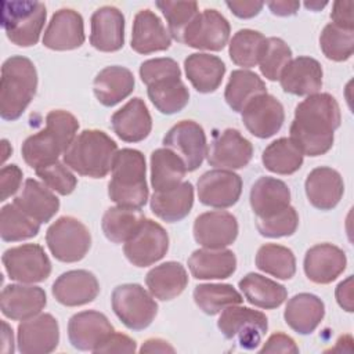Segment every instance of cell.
Returning a JSON list of instances; mask_svg holds the SVG:
<instances>
[{"label": "cell", "mask_w": 354, "mask_h": 354, "mask_svg": "<svg viewBox=\"0 0 354 354\" xmlns=\"http://www.w3.org/2000/svg\"><path fill=\"white\" fill-rule=\"evenodd\" d=\"M12 203L40 224L50 221L59 209V199L55 194L47 185L33 178L25 181Z\"/></svg>", "instance_id": "obj_29"}, {"label": "cell", "mask_w": 354, "mask_h": 354, "mask_svg": "<svg viewBox=\"0 0 354 354\" xmlns=\"http://www.w3.org/2000/svg\"><path fill=\"white\" fill-rule=\"evenodd\" d=\"M149 293L159 300H171L180 296L188 285V274L177 261H166L151 268L145 277Z\"/></svg>", "instance_id": "obj_36"}, {"label": "cell", "mask_w": 354, "mask_h": 354, "mask_svg": "<svg viewBox=\"0 0 354 354\" xmlns=\"http://www.w3.org/2000/svg\"><path fill=\"white\" fill-rule=\"evenodd\" d=\"M187 79L199 93H213L221 84L225 73L224 62L207 53H194L184 59Z\"/></svg>", "instance_id": "obj_34"}, {"label": "cell", "mask_w": 354, "mask_h": 354, "mask_svg": "<svg viewBox=\"0 0 354 354\" xmlns=\"http://www.w3.org/2000/svg\"><path fill=\"white\" fill-rule=\"evenodd\" d=\"M112 332L109 319L94 310L77 313L68 322L69 343L82 351H94Z\"/></svg>", "instance_id": "obj_21"}, {"label": "cell", "mask_w": 354, "mask_h": 354, "mask_svg": "<svg viewBox=\"0 0 354 354\" xmlns=\"http://www.w3.org/2000/svg\"><path fill=\"white\" fill-rule=\"evenodd\" d=\"M191 275L196 279H225L236 270V257L228 249H198L188 259Z\"/></svg>", "instance_id": "obj_32"}, {"label": "cell", "mask_w": 354, "mask_h": 354, "mask_svg": "<svg viewBox=\"0 0 354 354\" xmlns=\"http://www.w3.org/2000/svg\"><path fill=\"white\" fill-rule=\"evenodd\" d=\"M1 351L4 354H12L14 351L12 329L6 321H1Z\"/></svg>", "instance_id": "obj_61"}, {"label": "cell", "mask_w": 354, "mask_h": 354, "mask_svg": "<svg viewBox=\"0 0 354 354\" xmlns=\"http://www.w3.org/2000/svg\"><path fill=\"white\" fill-rule=\"evenodd\" d=\"M46 6L39 1H1V26L8 40L19 47H30L39 41L46 22Z\"/></svg>", "instance_id": "obj_6"}, {"label": "cell", "mask_w": 354, "mask_h": 354, "mask_svg": "<svg viewBox=\"0 0 354 354\" xmlns=\"http://www.w3.org/2000/svg\"><path fill=\"white\" fill-rule=\"evenodd\" d=\"M230 22L217 10L206 8L191 21L183 33L181 43L209 51H220L230 39Z\"/></svg>", "instance_id": "obj_12"}, {"label": "cell", "mask_w": 354, "mask_h": 354, "mask_svg": "<svg viewBox=\"0 0 354 354\" xmlns=\"http://www.w3.org/2000/svg\"><path fill=\"white\" fill-rule=\"evenodd\" d=\"M340 108L335 97L328 93L311 94L297 104L289 138L303 155H324L333 145L335 130L340 126Z\"/></svg>", "instance_id": "obj_1"}, {"label": "cell", "mask_w": 354, "mask_h": 354, "mask_svg": "<svg viewBox=\"0 0 354 354\" xmlns=\"http://www.w3.org/2000/svg\"><path fill=\"white\" fill-rule=\"evenodd\" d=\"M266 37L253 29H241L230 40L228 54L231 61L242 68H253L259 64Z\"/></svg>", "instance_id": "obj_46"}, {"label": "cell", "mask_w": 354, "mask_h": 354, "mask_svg": "<svg viewBox=\"0 0 354 354\" xmlns=\"http://www.w3.org/2000/svg\"><path fill=\"white\" fill-rule=\"evenodd\" d=\"M217 326L225 339L235 340L245 350H254L268 329V319L259 310L236 304L221 311Z\"/></svg>", "instance_id": "obj_9"}, {"label": "cell", "mask_w": 354, "mask_h": 354, "mask_svg": "<svg viewBox=\"0 0 354 354\" xmlns=\"http://www.w3.org/2000/svg\"><path fill=\"white\" fill-rule=\"evenodd\" d=\"M336 300L347 313H353V277H347L336 286Z\"/></svg>", "instance_id": "obj_58"}, {"label": "cell", "mask_w": 354, "mask_h": 354, "mask_svg": "<svg viewBox=\"0 0 354 354\" xmlns=\"http://www.w3.org/2000/svg\"><path fill=\"white\" fill-rule=\"evenodd\" d=\"M347 266L346 253L332 243H318L310 248L304 256V272L314 283H330Z\"/></svg>", "instance_id": "obj_24"}, {"label": "cell", "mask_w": 354, "mask_h": 354, "mask_svg": "<svg viewBox=\"0 0 354 354\" xmlns=\"http://www.w3.org/2000/svg\"><path fill=\"white\" fill-rule=\"evenodd\" d=\"M303 152L288 137L278 138L268 144L261 155L264 167L277 174H293L303 165Z\"/></svg>", "instance_id": "obj_41"}, {"label": "cell", "mask_w": 354, "mask_h": 354, "mask_svg": "<svg viewBox=\"0 0 354 354\" xmlns=\"http://www.w3.org/2000/svg\"><path fill=\"white\" fill-rule=\"evenodd\" d=\"M207 162L216 169L235 170L245 167L252 156V142L236 129H225L213 136L207 149Z\"/></svg>", "instance_id": "obj_16"}, {"label": "cell", "mask_w": 354, "mask_h": 354, "mask_svg": "<svg viewBox=\"0 0 354 354\" xmlns=\"http://www.w3.org/2000/svg\"><path fill=\"white\" fill-rule=\"evenodd\" d=\"M196 189L201 203L227 209L238 202L242 194V178L232 170L213 169L199 177Z\"/></svg>", "instance_id": "obj_14"}, {"label": "cell", "mask_w": 354, "mask_h": 354, "mask_svg": "<svg viewBox=\"0 0 354 354\" xmlns=\"http://www.w3.org/2000/svg\"><path fill=\"white\" fill-rule=\"evenodd\" d=\"M194 205V187L189 181H183L177 187L153 192L151 196L152 213L167 223H176L188 216Z\"/></svg>", "instance_id": "obj_35"}, {"label": "cell", "mask_w": 354, "mask_h": 354, "mask_svg": "<svg viewBox=\"0 0 354 354\" xmlns=\"http://www.w3.org/2000/svg\"><path fill=\"white\" fill-rule=\"evenodd\" d=\"M225 4L234 15L243 19L256 17L264 6V3L261 1H227Z\"/></svg>", "instance_id": "obj_57"}, {"label": "cell", "mask_w": 354, "mask_h": 354, "mask_svg": "<svg viewBox=\"0 0 354 354\" xmlns=\"http://www.w3.org/2000/svg\"><path fill=\"white\" fill-rule=\"evenodd\" d=\"M241 113L248 131L259 138L272 137L281 130L285 120L282 104L267 93L249 101Z\"/></svg>", "instance_id": "obj_17"}, {"label": "cell", "mask_w": 354, "mask_h": 354, "mask_svg": "<svg viewBox=\"0 0 354 354\" xmlns=\"http://www.w3.org/2000/svg\"><path fill=\"white\" fill-rule=\"evenodd\" d=\"M77 119L62 109L50 111L46 116V127L29 136L21 148L22 158L28 166L37 167L57 162L76 137Z\"/></svg>", "instance_id": "obj_2"}, {"label": "cell", "mask_w": 354, "mask_h": 354, "mask_svg": "<svg viewBox=\"0 0 354 354\" xmlns=\"http://www.w3.org/2000/svg\"><path fill=\"white\" fill-rule=\"evenodd\" d=\"M185 173V163L171 149L158 148L151 153V184L153 192L177 187L183 183Z\"/></svg>", "instance_id": "obj_38"}, {"label": "cell", "mask_w": 354, "mask_h": 354, "mask_svg": "<svg viewBox=\"0 0 354 354\" xmlns=\"http://www.w3.org/2000/svg\"><path fill=\"white\" fill-rule=\"evenodd\" d=\"M40 230V223L24 213L17 205L10 203L0 212V235L4 242H18L33 238Z\"/></svg>", "instance_id": "obj_45"}, {"label": "cell", "mask_w": 354, "mask_h": 354, "mask_svg": "<svg viewBox=\"0 0 354 354\" xmlns=\"http://www.w3.org/2000/svg\"><path fill=\"white\" fill-rule=\"evenodd\" d=\"M147 93L153 106L165 115H173L184 109L189 101V93L181 77L173 76L147 86Z\"/></svg>", "instance_id": "obj_39"}, {"label": "cell", "mask_w": 354, "mask_h": 354, "mask_svg": "<svg viewBox=\"0 0 354 354\" xmlns=\"http://www.w3.org/2000/svg\"><path fill=\"white\" fill-rule=\"evenodd\" d=\"M1 149H3V152H1V155H3L1 156V162H4L11 155V151H12L7 140H1Z\"/></svg>", "instance_id": "obj_62"}, {"label": "cell", "mask_w": 354, "mask_h": 354, "mask_svg": "<svg viewBox=\"0 0 354 354\" xmlns=\"http://www.w3.org/2000/svg\"><path fill=\"white\" fill-rule=\"evenodd\" d=\"M173 76L181 77V71L178 64L171 58H152L140 65V77L147 86Z\"/></svg>", "instance_id": "obj_52"}, {"label": "cell", "mask_w": 354, "mask_h": 354, "mask_svg": "<svg viewBox=\"0 0 354 354\" xmlns=\"http://www.w3.org/2000/svg\"><path fill=\"white\" fill-rule=\"evenodd\" d=\"M174 347L163 339L153 337L142 343L140 353H174Z\"/></svg>", "instance_id": "obj_60"}, {"label": "cell", "mask_w": 354, "mask_h": 354, "mask_svg": "<svg viewBox=\"0 0 354 354\" xmlns=\"http://www.w3.org/2000/svg\"><path fill=\"white\" fill-rule=\"evenodd\" d=\"M194 301L205 314L216 315L227 307L239 306L243 297L230 283H202L194 289Z\"/></svg>", "instance_id": "obj_42"}, {"label": "cell", "mask_w": 354, "mask_h": 354, "mask_svg": "<svg viewBox=\"0 0 354 354\" xmlns=\"http://www.w3.org/2000/svg\"><path fill=\"white\" fill-rule=\"evenodd\" d=\"M84 43L83 17L72 8L55 11L44 30L43 44L50 50L65 51Z\"/></svg>", "instance_id": "obj_20"}, {"label": "cell", "mask_w": 354, "mask_h": 354, "mask_svg": "<svg viewBox=\"0 0 354 354\" xmlns=\"http://www.w3.org/2000/svg\"><path fill=\"white\" fill-rule=\"evenodd\" d=\"M256 225L259 232L267 238L290 236L297 230L299 216L296 209L289 205L271 216L256 218Z\"/></svg>", "instance_id": "obj_50"}, {"label": "cell", "mask_w": 354, "mask_h": 354, "mask_svg": "<svg viewBox=\"0 0 354 354\" xmlns=\"http://www.w3.org/2000/svg\"><path fill=\"white\" fill-rule=\"evenodd\" d=\"M267 6L274 15L288 17V15H293L297 12L300 3L293 1V0H274V1H268Z\"/></svg>", "instance_id": "obj_59"}, {"label": "cell", "mask_w": 354, "mask_h": 354, "mask_svg": "<svg viewBox=\"0 0 354 354\" xmlns=\"http://www.w3.org/2000/svg\"><path fill=\"white\" fill-rule=\"evenodd\" d=\"M304 189L308 202L314 207L319 210H330L340 202L344 192V183L337 170L321 166L308 173Z\"/></svg>", "instance_id": "obj_27"}, {"label": "cell", "mask_w": 354, "mask_h": 354, "mask_svg": "<svg viewBox=\"0 0 354 354\" xmlns=\"http://www.w3.org/2000/svg\"><path fill=\"white\" fill-rule=\"evenodd\" d=\"M326 4H328L326 1H324V3H321V1H310V3H308V1H306V3H304V6H306L307 8L314 10V11H318V10L324 8Z\"/></svg>", "instance_id": "obj_63"}, {"label": "cell", "mask_w": 354, "mask_h": 354, "mask_svg": "<svg viewBox=\"0 0 354 354\" xmlns=\"http://www.w3.org/2000/svg\"><path fill=\"white\" fill-rule=\"evenodd\" d=\"M292 59L290 47L279 37H267L259 59V68L261 75L271 80H279L283 68Z\"/></svg>", "instance_id": "obj_48"}, {"label": "cell", "mask_w": 354, "mask_h": 354, "mask_svg": "<svg viewBox=\"0 0 354 354\" xmlns=\"http://www.w3.org/2000/svg\"><path fill=\"white\" fill-rule=\"evenodd\" d=\"M171 44L169 29L151 10L136 14L131 32V48L138 54H151L167 50Z\"/></svg>", "instance_id": "obj_28"}, {"label": "cell", "mask_w": 354, "mask_h": 354, "mask_svg": "<svg viewBox=\"0 0 354 354\" xmlns=\"http://www.w3.org/2000/svg\"><path fill=\"white\" fill-rule=\"evenodd\" d=\"M319 47L328 59L347 61L354 51V29H344L335 24H328L319 36Z\"/></svg>", "instance_id": "obj_47"}, {"label": "cell", "mask_w": 354, "mask_h": 354, "mask_svg": "<svg viewBox=\"0 0 354 354\" xmlns=\"http://www.w3.org/2000/svg\"><path fill=\"white\" fill-rule=\"evenodd\" d=\"M90 44L104 53H113L124 44V17L113 6H104L91 15Z\"/></svg>", "instance_id": "obj_23"}, {"label": "cell", "mask_w": 354, "mask_h": 354, "mask_svg": "<svg viewBox=\"0 0 354 354\" xmlns=\"http://www.w3.org/2000/svg\"><path fill=\"white\" fill-rule=\"evenodd\" d=\"M322 66L311 57H297L283 68L279 83L285 93L293 95H311L322 87Z\"/></svg>", "instance_id": "obj_25"}, {"label": "cell", "mask_w": 354, "mask_h": 354, "mask_svg": "<svg viewBox=\"0 0 354 354\" xmlns=\"http://www.w3.org/2000/svg\"><path fill=\"white\" fill-rule=\"evenodd\" d=\"M47 304L46 292L40 286L11 283L3 288L0 310L12 321H25L41 313Z\"/></svg>", "instance_id": "obj_19"}, {"label": "cell", "mask_w": 354, "mask_h": 354, "mask_svg": "<svg viewBox=\"0 0 354 354\" xmlns=\"http://www.w3.org/2000/svg\"><path fill=\"white\" fill-rule=\"evenodd\" d=\"M238 285L245 299L259 308H277L288 297V292L283 285L256 272L246 274Z\"/></svg>", "instance_id": "obj_37"}, {"label": "cell", "mask_w": 354, "mask_h": 354, "mask_svg": "<svg viewBox=\"0 0 354 354\" xmlns=\"http://www.w3.org/2000/svg\"><path fill=\"white\" fill-rule=\"evenodd\" d=\"M58 343L59 326L51 314H37L18 325L17 344L22 354H48L57 348Z\"/></svg>", "instance_id": "obj_15"}, {"label": "cell", "mask_w": 354, "mask_h": 354, "mask_svg": "<svg viewBox=\"0 0 354 354\" xmlns=\"http://www.w3.org/2000/svg\"><path fill=\"white\" fill-rule=\"evenodd\" d=\"M259 353L264 354V353H292V354H296L299 353V347L296 346L295 340L282 333V332H277V333H272L267 340L266 343L263 344V347L259 350Z\"/></svg>", "instance_id": "obj_55"}, {"label": "cell", "mask_w": 354, "mask_h": 354, "mask_svg": "<svg viewBox=\"0 0 354 354\" xmlns=\"http://www.w3.org/2000/svg\"><path fill=\"white\" fill-rule=\"evenodd\" d=\"M112 130L126 142H140L152 129V118L145 102L140 97L131 98L111 118Z\"/></svg>", "instance_id": "obj_26"}, {"label": "cell", "mask_w": 354, "mask_h": 354, "mask_svg": "<svg viewBox=\"0 0 354 354\" xmlns=\"http://www.w3.org/2000/svg\"><path fill=\"white\" fill-rule=\"evenodd\" d=\"M112 178L108 184V195L118 206L129 209H141L148 201V185L145 180V158L131 148L118 151Z\"/></svg>", "instance_id": "obj_4"}, {"label": "cell", "mask_w": 354, "mask_h": 354, "mask_svg": "<svg viewBox=\"0 0 354 354\" xmlns=\"http://www.w3.org/2000/svg\"><path fill=\"white\" fill-rule=\"evenodd\" d=\"M169 249V235L156 221L144 218L137 231L124 242L126 259L136 267H148L165 257Z\"/></svg>", "instance_id": "obj_11"}, {"label": "cell", "mask_w": 354, "mask_h": 354, "mask_svg": "<svg viewBox=\"0 0 354 354\" xmlns=\"http://www.w3.org/2000/svg\"><path fill=\"white\" fill-rule=\"evenodd\" d=\"M46 242L57 260L62 263H75L87 254L91 246V235L88 228L80 220L71 216H62L48 227Z\"/></svg>", "instance_id": "obj_8"}, {"label": "cell", "mask_w": 354, "mask_h": 354, "mask_svg": "<svg viewBox=\"0 0 354 354\" xmlns=\"http://www.w3.org/2000/svg\"><path fill=\"white\" fill-rule=\"evenodd\" d=\"M353 7H354L353 1H335L330 12L332 24L344 29H354Z\"/></svg>", "instance_id": "obj_56"}, {"label": "cell", "mask_w": 354, "mask_h": 354, "mask_svg": "<svg viewBox=\"0 0 354 354\" xmlns=\"http://www.w3.org/2000/svg\"><path fill=\"white\" fill-rule=\"evenodd\" d=\"M325 315L324 301L313 293H299L289 299L283 318L288 326L299 335H310Z\"/></svg>", "instance_id": "obj_30"}, {"label": "cell", "mask_w": 354, "mask_h": 354, "mask_svg": "<svg viewBox=\"0 0 354 354\" xmlns=\"http://www.w3.org/2000/svg\"><path fill=\"white\" fill-rule=\"evenodd\" d=\"M37 88L35 64L22 55L7 58L1 66L0 116L17 120L33 100Z\"/></svg>", "instance_id": "obj_5"}, {"label": "cell", "mask_w": 354, "mask_h": 354, "mask_svg": "<svg viewBox=\"0 0 354 354\" xmlns=\"http://www.w3.org/2000/svg\"><path fill=\"white\" fill-rule=\"evenodd\" d=\"M3 264L8 277L21 283L41 282L51 274V261L37 243L7 249L3 253Z\"/></svg>", "instance_id": "obj_10"}, {"label": "cell", "mask_w": 354, "mask_h": 354, "mask_svg": "<svg viewBox=\"0 0 354 354\" xmlns=\"http://www.w3.org/2000/svg\"><path fill=\"white\" fill-rule=\"evenodd\" d=\"M51 292L59 304L77 307L91 303L98 296L100 283L87 270H71L54 281Z\"/></svg>", "instance_id": "obj_22"}, {"label": "cell", "mask_w": 354, "mask_h": 354, "mask_svg": "<svg viewBox=\"0 0 354 354\" xmlns=\"http://www.w3.org/2000/svg\"><path fill=\"white\" fill-rule=\"evenodd\" d=\"M136 342L127 335L112 332L93 353H134Z\"/></svg>", "instance_id": "obj_54"}, {"label": "cell", "mask_w": 354, "mask_h": 354, "mask_svg": "<svg viewBox=\"0 0 354 354\" xmlns=\"http://www.w3.org/2000/svg\"><path fill=\"white\" fill-rule=\"evenodd\" d=\"M238 236V221L234 214L223 210L199 214L194 223L195 241L207 249H224Z\"/></svg>", "instance_id": "obj_18"}, {"label": "cell", "mask_w": 354, "mask_h": 354, "mask_svg": "<svg viewBox=\"0 0 354 354\" xmlns=\"http://www.w3.org/2000/svg\"><path fill=\"white\" fill-rule=\"evenodd\" d=\"M118 144L102 130L88 129L79 133L64 153V163L80 176L105 177L113 166Z\"/></svg>", "instance_id": "obj_3"}, {"label": "cell", "mask_w": 354, "mask_h": 354, "mask_svg": "<svg viewBox=\"0 0 354 354\" xmlns=\"http://www.w3.org/2000/svg\"><path fill=\"white\" fill-rule=\"evenodd\" d=\"M112 310L123 325L131 330L148 328L158 314V304L141 285L123 283L113 289Z\"/></svg>", "instance_id": "obj_7"}, {"label": "cell", "mask_w": 354, "mask_h": 354, "mask_svg": "<svg viewBox=\"0 0 354 354\" xmlns=\"http://www.w3.org/2000/svg\"><path fill=\"white\" fill-rule=\"evenodd\" d=\"M156 7L162 11L167 21L170 36L181 41L183 33L191 21L198 15V3L196 1H156Z\"/></svg>", "instance_id": "obj_49"}, {"label": "cell", "mask_w": 354, "mask_h": 354, "mask_svg": "<svg viewBox=\"0 0 354 354\" xmlns=\"http://www.w3.org/2000/svg\"><path fill=\"white\" fill-rule=\"evenodd\" d=\"M145 217L140 209H129L122 206L109 207L101 221V228L106 239L113 243H124L133 236Z\"/></svg>", "instance_id": "obj_43"}, {"label": "cell", "mask_w": 354, "mask_h": 354, "mask_svg": "<svg viewBox=\"0 0 354 354\" xmlns=\"http://www.w3.org/2000/svg\"><path fill=\"white\" fill-rule=\"evenodd\" d=\"M256 267L278 279H290L296 272V259L289 248L266 243L257 250Z\"/></svg>", "instance_id": "obj_44"}, {"label": "cell", "mask_w": 354, "mask_h": 354, "mask_svg": "<svg viewBox=\"0 0 354 354\" xmlns=\"http://www.w3.org/2000/svg\"><path fill=\"white\" fill-rule=\"evenodd\" d=\"M264 93H267L266 83L257 73L246 69H236L231 72L225 86L224 98L231 109L242 112L249 101Z\"/></svg>", "instance_id": "obj_40"}, {"label": "cell", "mask_w": 354, "mask_h": 354, "mask_svg": "<svg viewBox=\"0 0 354 354\" xmlns=\"http://www.w3.org/2000/svg\"><path fill=\"white\" fill-rule=\"evenodd\" d=\"M163 145L183 159L187 171L196 170L207 155L205 130L194 120H181L176 123L163 137Z\"/></svg>", "instance_id": "obj_13"}, {"label": "cell", "mask_w": 354, "mask_h": 354, "mask_svg": "<svg viewBox=\"0 0 354 354\" xmlns=\"http://www.w3.org/2000/svg\"><path fill=\"white\" fill-rule=\"evenodd\" d=\"M37 177L47 185L51 191L58 192L59 195H69L76 188L77 180L75 174L69 170L65 163L53 162L50 165L36 169Z\"/></svg>", "instance_id": "obj_51"}, {"label": "cell", "mask_w": 354, "mask_h": 354, "mask_svg": "<svg viewBox=\"0 0 354 354\" xmlns=\"http://www.w3.org/2000/svg\"><path fill=\"white\" fill-rule=\"evenodd\" d=\"M249 201L256 218L267 217L290 205V189L282 180L260 177L252 185Z\"/></svg>", "instance_id": "obj_33"}, {"label": "cell", "mask_w": 354, "mask_h": 354, "mask_svg": "<svg viewBox=\"0 0 354 354\" xmlns=\"http://www.w3.org/2000/svg\"><path fill=\"white\" fill-rule=\"evenodd\" d=\"M134 84V76L130 69L112 65L97 73L93 82V91L104 106H113L133 93Z\"/></svg>", "instance_id": "obj_31"}, {"label": "cell", "mask_w": 354, "mask_h": 354, "mask_svg": "<svg viewBox=\"0 0 354 354\" xmlns=\"http://www.w3.org/2000/svg\"><path fill=\"white\" fill-rule=\"evenodd\" d=\"M22 176H24L22 170L17 165H7L1 167V171H0V189H1L0 201L1 202L8 199L11 195H14L19 189Z\"/></svg>", "instance_id": "obj_53"}]
</instances>
